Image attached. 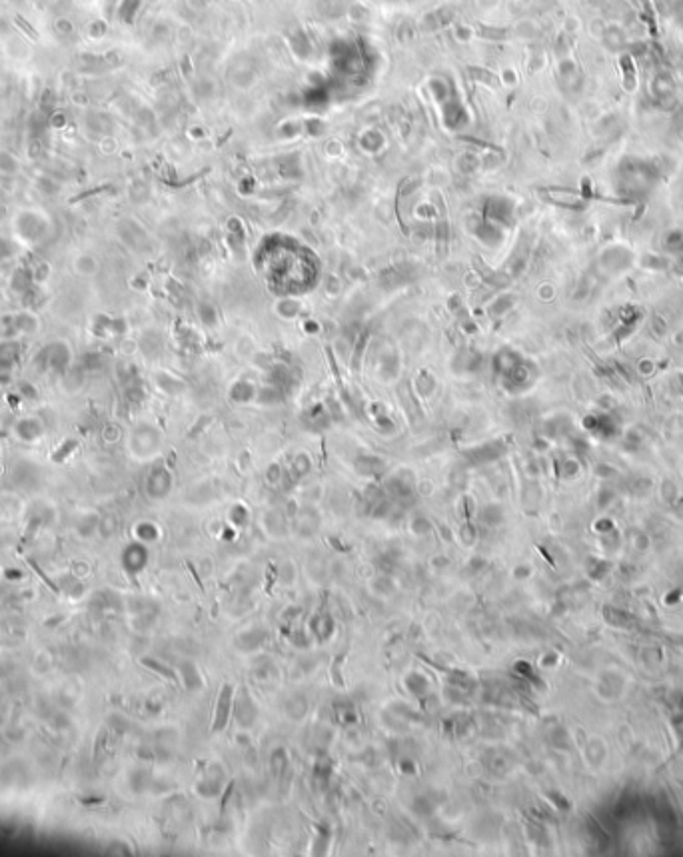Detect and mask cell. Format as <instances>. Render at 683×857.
I'll use <instances>...</instances> for the list:
<instances>
[{"instance_id":"cell-1","label":"cell","mask_w":683,"mask_h":857,"mask_svg":"<svg viewBox=\"0 0 683 857\" xmlns=\"http://www.w3.org/2000/svg\"><path fill=\"white\" fill-rule=\"evenodd\" d=\"M632 262H634V256L625 248H609V250H605L602 266L607 272H621V270L629 268Z\"/></svg>"},{"instance_id":"cell-2","label":"cell","mask_w":683,"mask_h":857,"mask_svg":"<svg viewBox=\"0 0 683 857\" xmlns=\"http://www.w3.org/2000/svg\"><path fill=\"white\" fill-rule=\"evenodd\" d=\"M641 268L645 270H653V272H661L671 268V258L668 254H645L643 258L639 260Z\"/></svg>"},{"instance_id":"cell-3","label":"cell","mask_w":683,"mask_h":857,"mask_svg":"<svg viewBox=\"0 0 683 857\" xmlns=\"http://www.w3.org/2000/svg\"><path fill=\"white\" fill-rule=\"evenodd\" d=\"M664 250L668 256L683 254V230H671L664 236Z\"/></svg>"},{"instance_id":"cell-4","label":"cell","mask_w":683,"mask_h":857,"mask_svg":"<svg viewBox=\"0 0 683 857\" xmlns=\"http://www.w3.org/2000/svg\"><path fill=\"white\" fill-rule=\"evenodd\" d=\"M230 704H232V688H224L222 696H220V706H218V712H216V717H218V724H216V729H222L224 724H226V719L230 717Z\"/></svg>"},{"instance_id":"cell-5","label":"cell","mask_w":683,"mask_h":857,"mask_svg":"<svg viewBox=\"0 0 683 857\" xmlns=\"http://www.w3.org/2000/svg\"><path fill=\"white\" fill-rule=\"evenodd\" d=\"M637 368H639L641 372L645 374V372H648V370H652V368H653V362H652V360H641V362L637 364Z\"/></svg>"}]
</instances>
